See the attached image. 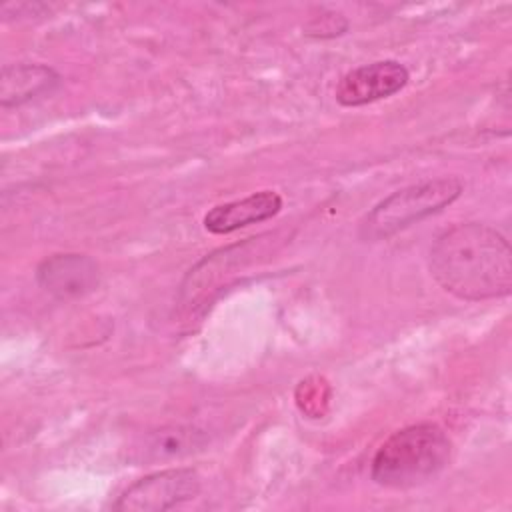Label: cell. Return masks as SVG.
I'll use <instances>...</instances> for the list:
<instances>
[{"label":"cell","mask_w":512,"mask_h":512,"mask_svg":"<svg viewBox=\"0 0 512 512\" xmlns=\"http://www.w3.org/2000/svg\"><path fill=\"white\" fill-rule=\"evenodd\" d=\"M36 282L56 300H76L98 288L100 266L88 254H52L38 264Z\"/></svg>","instance_id":"6"},{"label":"cell","mask_w":512,"mask_h":512,"mask_svg":"<svg viewBox=\"0 0 512 512\" xmlns=\"http://www.w3.org/2000/svg\"><path fill=\"white\" fill-rule=\"evenodd\" d=\"M450 456L452 442L438 424H410L380 444L370 462V478L384 488H414L436 478Z\"/></svg>","instance_id":"2"},{"label":"cell","mask_w":512,"mask_h":512,"mask_svg":"<svg viewBox=\"0 0 512 512\" xmlns=\"http://www.w3.org/2000/svg\"><path fill=\"white\" fill-rule=\"evenodd\" d=\"M410 80L408 68L398 60H376L346 72L336 90V102L358 108L400 92Z\"/></svg>","instance_id":"5"},{"label":"cell","mask_w":512,"mask_h":512,"mask_svg":"<svg viewBox=\"0 0 512 512\" xmlns=\"http://www.w3.org/2000/svg\"><path fill=\"white\" fill-rule=\"evenodd\" d=\"M428 266L432 278L460 300H494L512 290L510 244L482 222H462L444 230L430 248Z\"/></svg>","instance_id":"1"},{"label":"cell","mask_w":512,"mask_h":512,"mask_svg":"<svg viewBox=\"0 0 512 512\" xmlns=\"http://www.w3.org/2000/svg\"><path fill=\"white\" fill-rule=\"evenodd\" d=\"M464 190L460 178L444 176L400 188L380 200L360 222L358 234L366 242L386 240L400 230L444 210Z\"/></svg>","instance_id":"3"},{"label":"cell","mask_w":512,"mask_h":512,"mask_svg":"<svg viewBox=\"0 0 512 512\" xmlns=\"http://www.w3.org/2000/svg\"><path fill=\"white\" fill-rule=\"evenodd\" d=\"M282 210V196L274 190L252 192L240 200L224 202L204 214V228L212 234H230L250 224L274 218Z\"/></svg>","instance_id":"7"},{"label":"cell","mask_w":512,"mask_h":512,"mask_svg":"<svg viewBox=\"0 0 512 512\" xmlns=\"http://www.w3.org/2000/svg\"><path fill=\"white\" fill-rule=\"evenodd\" d=\"M200 492L194 468H166L132 482L114 502L120 512H162L190 502Z\"/></svg>","instance_id":"4"},{"label":"cell","mask_w":512,"mask_h":512,"mask_svg":"<svg viewBox=\"0 0 512 512\" xmlns=\"http://www.w3.org/2000/svg\"><path fill=\"white\" fill-rule=\"evenodd\" d=\"M60 84V74L40 62L6 64L0 72V106L18 108L52 94Z\"/></svg>","instance_id":"8"},{"label":"cell","mask_w":512,"mask_h":512,"mask_svg":"<svg viewBox=\"0 0 512 512\" xmlns=\"http://www.w3.org/2000/svg\"><path fill=\"white\" fill-rule=\"evenodd\" d=\"M206 444L204 430L196 426H162L144 436V440L136 446L134 460L136 462H168L190 456Z\"/></svg>","instance_id":"9"}]
</instances>
